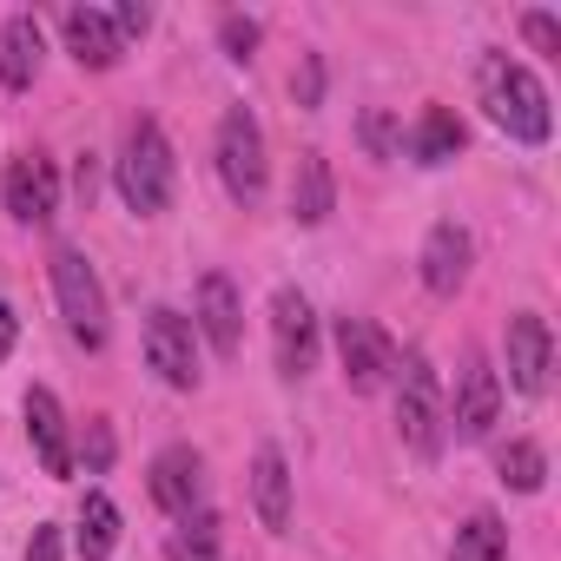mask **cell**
<instances>
[{
  "mask_svg": "<svg viewBox=\"0 0 561 561\" xmlns=\"http://www.w3.org/2000/svg\"><path fill=\"white\" fill-rule=\"evenodd\" d=\"M449 561H508V528H502V515L476 508V515L456 528V554H449Z\"/></svg>",
  "mask_w": 561,
  "mask_h": 561,
  "instance_id": "22",
  "label": "cell"
},
{
  "mask_svg": "<svg viewBox=\"0 0 561 561\" xmlns=\"http://www.w3.org/2000/svg\"><path fill=\"white\" fill-rule=\"evenodd\" d=\"M502 351H508V383H515L522 397H541V390H548V370H554L548 318L515 311V318H508V331H502Z\"/></svg>",
  "mask_w": 561,
  "mask_h": 561,
  "instance_id": "11",
  "label": "cell"
},
{
  "mask_svg": "<svg viewBox=\"0 0 561 561\" xmlns=\"http://www.w3.org/2000/svg\"><path fill=\"white\" fill-rule=\"evenodd\" d=\"M291 93H298V106H318L324 100V60L318 54H305V73L291 80Z\"/></svg>",
  "mask_w": 561,
  "mask_h": 561,
  "instance_id": "30",
  "label": "cell"
},
{
  "mask_svg": "<svg viewBox=\"0 0 561 561\" xmlns=\"http://www.w3.org/2000/svg\"><path fill=\"white\" fill-rule=\"evenodd\" d=\"M172 561H218V515H179V535L165 541Z\"/></svg>",
  "mask_w": 561,
  "mask_h": 561,
  "instance_id": "24",
  "label": "cell"
},
{
  "mask_svg": "<svg viewBox=\"0 0 561 561\" xmlns=\"http://www.w3.org/2000/svg\"><path fill=\"white\" fill-rule=\"evenodd\" d=\"M113 548H119V508H113V495L87 489V502H80V561H106Z\"/></svg>",
  "mask_w": 561,
  "mask_h": 561,
  "instance_id": "21",
  "label": "cell"
},
{
  "mask_svg": "<svg viewBox=\"0 0 561 561\" xmlns=\"http://www.w3.org/2000/svg\"><path fill=\"white\" fill-rule=\"evenodd\" d=\"M60 34H67V54H73L87 73H106V67H119V54H126V41L113 34V21H106L100 8H67Z\"/></svg>",
  "mask_w": 561,
  "mask_h": 561,
  "instance_id": "17",
  "label": "cell"
},
{
  "mask_svg": "<svg viewBox=\"0 0 561 561\" xmlns=\"http://www.w3.org/2000/svg\"><path fill=\"white\" fill-rule=\"evenodd\" d=\"M218 47H225V60L251 67V54H257V21H251V14H225V21H218Z\"/></svg>",
  "mask_w": 561,
  "mask_h": 561,
  "instance_id": "25",
  "label": "cell"
},
{
  "mask_svg": "<svg viewBox=\"0 0 561 561\" xmlns=\"http://www.w3.org/2000/svg\"><path fill=\"white\" fill-rule=\"evenodd\" d=\"M337 205V179H331V159L324 152H305L298 172H291V218L298 225H324Z\"/></svg>",
  "mask_w": 561,
  "mask_h": 561,
  "instance_id": "19",
  "label": "cell"
},
{
  "mask_svg": "<svg viewBox=\"0 0 561 561\" xmlns=\"http://www.w3.org/2000/svg\"><path fill=\"white\" fill-rule=\"evenodd\" d=\"M522 34H528L535 54H561V21H554L548 8H528V14H522Z\"/></svg>",
  "mask_w": 561,
  "mask_h": 561,
  "instance_id": "28",
  "label": "cell"
},
{
  "mask_svg": "<svg viewBox=\"0 0 561 561\" xmlns=\"http://www.w3.org/2000/svg\"><path fill=\"white\" fill-rule=\"evenodd\" d=\"M80 456H87V476H106V469H113V423H106V416H87Z\"/></svg>",
  "mask_w": 561,
  "mask_h": 561,
  "instance_id": "27",
  "label": "cell"
},
{
  "mask_svg": "<svg viewBox=\"0 0 561 561\" xmlns=\"http://www.w3.org/2000/svg\"><path fill=\"white\" fill-rule=\"evenodd\" d=\"M495 416H502V377H495V364H489L482 351H469V357H462V370H456L449 430H456L462 443H482V436L495 430Z\"/></svg>",
  "mask_w": 561,
  "mask_h": 561,
  "instance_id": "9",
  "label": "cell"
},
{
  "mask_svg": "<svg viewBox=\"0 0 561 561\" xmlns=\"http://www.w3.org/2000/svg\"><path fill=\"white\" fill-rule=\"evenodd\" d=\"M271 351H277V377H285V383L318 370V311L291 285L271 298Z\"/></svg>",
  "mask_w": 561,
  "mask_h": 561,
  "instance_id": "7",
  "label": "cell"
},
{
  "mask_svg": "<svg viewBox=\"0 0 561 561\" xmlns=\"http://www.w3.org/2000/svg\"><path fill=\"white\" fill-rule=\"evenodd\" d=\"M8 211L21 225H47L60 211V172H54L47 152H27V159L8 165Z\"/></svg>",
  "mask_w": 561,
  "mask_h": 561,
  "instance_id": "13",
  "label": "cell"
},
{
  "mask_svg": "<svg viewBox=\"0 0 561 561\" xmlns=\"http://www.w3.org/2000/svg\"><path fill=\"white\" fill-rule=\"evenodd\" d=\"M106 21H113V34H119V41H139V34L152 27V8H139V0H119Z\"/></svg>",
  "mask_w": 561,
  "mask_h": 561,
  "instance_id": "29",
  "label": "cell"
},
{
  "mask_svg": "<svg viewBox=\"0 0 561 561\" xmlns=\"http://www.w3.org/2000/svg\"><path fill=\"white\" fill-rule=\"evenodd\" d=\"M397 337L383 331V324H370V318H337V364H344V383L357 390V397H370V390H383L390 377H397Z\"/></svg>",
  "mask_w": 561,
  "mask_h": 561,
  "instance_id": "6",
  "label": "cell"
},
{
  "mask_svg": "<svg viewBox=\"0 0 561 561\" xmlns=\"http://www.w3.org/2000/svg\"><path fill=\"white\" fill-rule=\"evenodd\" d=\"M251 502H257V522L271 535L291 528V469H285L277 443H257V456H251Z\"/></svg>",
  "mask_w": 561,
  "mask_h": 561,
  "instance_id": "16",
  "label": "cell"
},
{
  "mask_svg": "<svg viewBox=\"0 0 561 561\" xmlns=\"http://www.w3.org/2000/svg\"><path fill=\"white\" fill-rule=\"evenodd\" d=\"M113 179H119V198H126L133 218H159V211L172 205L179 165H172V146H165L159 119H133V126H126L119 159H113Z\"/></svg>",
  "mask_w": 561,
  "mask_h": 561,
  "instance_id": "2",
  "label": "cell"
},
{
  "mask_svg": "<svg viewBox=\"0 0 561 561\" xmlns=\"http://www.w3.org/2000/svg\"><path fill=\"white\" fill-rule=\"evenodd\" d=\"M469 257H476V244H469V231L456 225V218H443V225H430V238H423V285L436 291V298H456L462 285H469Z\"/></svg>",
  "mask_w": 561,
  "mask_h": 561,
  "instance_id": "12",
  "label": "cell"
},
{
  "mask_svg": "<svg viewBox=\"0 0 561 561\" xmlns=\"http://www.w3.org/2000/svg\"><path fill=\"white\" fill-rule=\"evenodd\" d=\"M146 364L159 370V383L198 390V331H192V318H179L172 305H152L146 311Z\"/></svg>",
  "mask_w": 561,
  "mask_h": 561,
  "instance_id": "8",
  "label": "cell"
},
{
  "mask_svg": "<svg viewBox=\"0 0 561 561\" xmlns=\"http://www.w3.org/2000/svg\"><path fill=\"white\" fill-rule=\"evenodd\" d=\"M462 119L449 113V106H423V119H416V133H410V159L416 165H449L456 152H462Z\"/></svg>",
  "mask_w": 561,
  "mask_h": 561,
  "instance_id": "20",
  "label": "cell"
},
{
  "mask_svg": "<svg viewBox=\"0 0 561 561\" xmlns=\"http://www.w3.org/2000/svg\"><path fill=\"white\" fill-rule=\"evenodd\" d=\"M244 305H238V285L225 271H205L198 277V331L211 337V351L218 357H238V344H244Z\"/></svg>",
  "mask_w": 561,
  "mask_h": 561,
  "instance_id": "14",
  "label": "cell"
},
{
  "mask_svg": "<svg viewBox=\"0 0 561 561\" xmlns=\"http://www.w3.org/2000/svg\"><path fill=\"white\" fill-rule=\"evenodd\" d=\"M27 561H67V548H60V528H54V522H47V528H34Z\"/></svg>",
  "mask_w": 561,
  "mask_h": 561,
  "instance_id": "31",
  "label": "cell"
},
{
  "mask_svg": "<svg viewBox=\"0 0 561 561\" xmlns=\"http://www.w3.org/2000/svg\"><path fill=\"white\" fill-rule=\"evenodd\" d=\"M357 139H364V152H370V159H390V152L403 146V133H397V119H390L383 106H370V113L357 119Z\"/></svg>",
  "mask_w": 561,
  "mask_h": 561,
  "instance_id": "26",
  "label": "cell"
},
{
  "mask_svg": "<svg viewBox=\"0 0 561 561\" xmlns=\"http://www.w3.org/2000/svg\"><path fill=\"white\" fill-rule=\"evenodd\" d=\"M73 192H80V205H93V192H100V159H93V152H80V165H73Z\"/></svg>",
  "mask_w": 561,
  "mask_h": 561,
  "instance_id": "32",
  "label": "cell"
},
{
  "mask_svg": "<svg viewBox=\"0 0 561 561\" xmlns=\"http://www.w3.org/2000/svg\"><path fill=\"white\" fill-rule=\"evenodd\" d=\"M218 179H225V192L238 205H257L264 198L271 165H264V126L251 119V106H231L218 119Z\"/></svg>",
  "mask_w": 561,
  "mask_h": 561,
  "instance_id": "5",
  "label": "cell"
},
{
  "mask_svg": "<svg viewBox=\"0 0 561 561\" xmlns=\"http://www.w3.org/2000/svg\"><path fill=\"white\" fill-rule=\"evenodd\" d=\"M146 489H152V502H159L172 522H179V515H198V502H205V456H198L192 443L159 449L152 469H146Z\"/></svg>",
  "mask_w": 561,
  "mask_h": 561,
  "instance_id": "10",
  "label": "cell"
},
{
  "mask_svg": "<svg viewBox=\"0 0 561 561\" xmlns=\"http://www.w3.org/2000/svg\"><path fill=\"white\" fill-rule=\"evenodd\" d=\"M476 93H482L489 119H495L508 139H522V146H548V133H554V106H548V87L535 80V67H522V60H508V54H482V67H476Z\"/></svg>",
  "mask_w": 561,
  "mask_h": 561,
  "instance_id": "1",
  "label": "cell"
},
{
  "mask_svg": "<svg viewBox=\"0 0 561 561\" xmlns=\"http://www.w3.org/2000/svg\"><path fill=\"white\" fill-rule=\"evenodd\" d=\"M397 436H403V449H416L423 462H436L443 456V436H449V403H443V383H436V370H430V357L423 351H410V357H397Z\"/></svg>",
  "mask_w": 561,
  "mask_h": 561,
  "instance_id": "3",
  "label": "cell"
},
{
  "mask_svg": "<svg viewBox=\"0 0 561 561\" xmlns=\"http://www.w3.org/2000/svg\"><path fill=\"white\" fill-rule=\"evenodd\" d=\"M14 344H21V318H14V305L0 298V364L14 357Z\"/></svg>",
  "mask_w": 561,
  "mask_h": 561,
  "instance_id": "33",
  "label": "cell"
},
{
  "mask_svg": "<svg viewBox=\"0 0 561 561\" xmlns=\"http://www.w3.org/2000/svg\"><path fill=\"white\" fill-rule=\"evenodd\" d=\"M495 476H502L515 495H535V489L548 482V449H541V443H528V436H515V443L495 456Z\"/></svg>",
  "mask_w": 561,
  "mask_h": 561,
  "instance_id": "23",
  "label": "cell"
},
{
  "mask_svg": "<svg viewBox=\"0 0 561 561\" xmlns=\"http://www.w3.org/2000/svg\"><path fill=\"white\" fill-rule=\"evenodd\" d=\"M41 60H47V34L34 14H8V27H0V87L8 93H27L41 80Z\"/></svg>",
  "mask_w": 561,
  "mask_h": 561,
  "instance_id": "15",
  "label": "cell"
},
{
  "mask_svg": "<svg viewBox=\"0 0 561 561\" xmlns=\"http://www.w3.org/2000/svg\"><path fill=\"white\" fill-rule=\"evenodd\" d=\"M27 443L47 476H73V443H67V416L54 390H27Z\"/></svg>",
  "mask_w": 561,
  "mask_h": 561,
  "instance_id": "18",
  "label": "cell"
},
{
  "mask_svg": "<svg viewBox=\"0 0 561 561\" xmlns=\"http://www.w3.org/2000/svg\"><path fill=\"white\" fill-rule=\"evenodd\" d=\"M47 277H54L67 337H73L80 351H100V344H106V285H100V271L87 264V251H80V244H54Z\"/></svg>",
  "mask_w": 561,
  "mask_h": 561,
  "instance_id": "4",
  "label": "cell"
}]
</instances>
